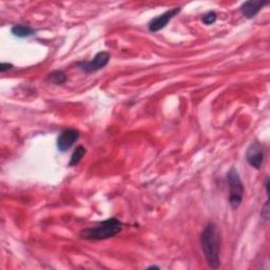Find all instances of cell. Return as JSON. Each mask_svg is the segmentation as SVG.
Segmentation results:
<instances>
[{"label":"cell","mask_w":270,"mask_h":270,"mask_svg":"<svg viewBox=\"0 0 270 270\" xmlns=\"http://www.w3.org/2000/svg\"><path fill=\"white\" fill-rule=\"evenodd\" d=\"M229 185V203L234 209L240 207L244 197V186L240 178L239 172L236 168L230 169L227 176Z\"/></svg>","instance_id":"3957f363"},{"label":"cell","mask_w":270,"mask_h":270,"mask_svg":"<svg viewBox=\"0 0 270 270\" xmlns=\"http://www.w3.org/2000/svg\"><path fill=\"white\" fill-rule=\"evenodd\" d=\"M202 21L205 25H212V24H215L217 22V14L215 12H208L206 13L203 18H202Z\"/></svg>","instance_id":"7c38bea8"},{"label":"cell","mask_w":270,"mask_h":270,"mask_svg":"<svg viewBox=\"0 0 270 270\" xmlns=\"http://www.w3.org/2000/svg\"><path fill=\"white\" fill-rule=\"evenodd\" d=\"M267 3L263 2H246L241 6V12L245 17L253 18L261 11V9Z\"/></svg>","instance_id":"ba28073f"},{"label":"cell","mask_w":270,"mask_h":270,"mask_svg":"<svg viewBox=\"0 0 270 270\" xmlns=\"http://www.w3.org/2000/svg\"><path fill=\"white\" fill-rule=\"evenodd\" d=\"M246 160L250 166L260 169L264 162V150L262 146L258 143H253L250 145L246 152Z\"/></svg>","instance_id":"5b68a950"},{"label":"cell","mask_w":270,"mask_h":270,"mask_svg":"<svg viewBox=\"0 0 270 270\" xmlns=\"http://www.w3.org/2000/svg\"><path fill=\"white\" fill-rule=\"evenodd\" d=\"M12 67H13V66H12L11 64H6V63H3L2 65H0V72L4 73V72H6V71L10 70Z\"/></svg>","instance_id":"5bb4252c"},{"label":"cell","mask_w":270,"mask_h":270,"mask_svg":"<svg viewBox=\"0 0 270 270\" xmlns=\"http://www.w3.org/2000/svg\"><path fill=\"white\" fill-rule=\"evenodd\" d=\"M181 12V8H176L165 12L164 14L156 17L149 23V30L153 33H156L162 29H164L171 19L178 15Z\"/></svg>","instance_id":"8992f818"},{"label":"cell","mask_w":270,"mask_h":270,"mask_svg":"<svg viewBox=\"0 0 270 270\" xmlns=\"http://www.w3.org/2000/svg\"><path fill=\"white\" fill-rule=\"evenodd\" d=\"M85 154H86V149L83 146L77 147L75 149V151L73 152V154H72L69 165L70 166H75V165L79 164L82 161V159L84 158Z\"/></svg>","instance_id":"8fae6325"},{"label":"cell","mask_w":270,"mask_h":270,"mask_svg":"<svg viewBox=\"0 0 270 270\" xmlns=\"http://www.w3.org/2000/svg\"><path fill=\"white\" fill-rule=\"evenodd\" d=\"M111 59V55L108 52H100L95 55L94 59L90 62H85L81 64V69L86 73H92L99 71L106 67Z\"/></svg>","instance_id":"277c9868"},{"label":"cell","mask_w":270,"mask_h":270,"mask_svg":"<svg viewBox=\"0 0 270 270\" xmlns=\"http://www.w3.org/2000/svg\"><path fill=\"white\" fill-rule=\"evenodd\" d=\"M12 33L17 36V37H21V38H25V37H29L31 35H33L35 33V31L28 27V26H24V25H15L12 28Z\"/></svg>","instance_id":"9c48e42d"},{"label":"cell","mask_w":270,"mask_h":270,"mask_svg":"<svg viewBox=\"0 0 270 270\" xmlns=\"http://www.w3.org/2000/svg\"><path fill=\"white\" fill-rule=\"evenodd\" d=\"M268 216H269V208H268V201H267L264 208L262 209V217L265 220H268Z\"/></svg>","instance_id":"4fadbf2b"},{"label":"cell","mask_w":270,"mask_h":270,"mask_svg":"<svg viewBox=\"0 0 270 270\" xmlns=\"http://www.w3.org/2000/svg\"><path fill=\"white\" fill-rule=\"evenodd\" d=\"M80 139V132L75 129H67L61 133L57 140V148L60 151L65 152L69 150L76 141Z\"/></svg>","instance_id":"52a82bcc"},{"label":"cell","mask_w":270,"mask_h":270,"mask_svg":"<svg viewBox=\"0 0 270 270\" xmlns=\"http://www.w3.org/2000/svg\"><path fill=\"white\" fill-rule=\"evenodd\" d=\"M201 245L204 256L211 268H219L220 266V250L221 236L218 226L209 223L201 235Z\"/></svg>","instance_id":"6da1fadb"},{"label":"cell","mask_w":270,"mask_h":270,"mask_svg":"<svg viewBox=\"0 0 270 270\" xmlns=\"http://www.w3.org/2000/svg\"><path fill=\"white\" fill-rule=\"evenodd\" d=\"M123 223L115 218L108 219L98 226L88 228L83 230L81 233V237L86 240H93V241H101L113 238L119 235L123 230Z\"/></svg>","instance_id":"7a4b0ae2"},{"label":"cell","mask_w":270,"mask_h":270,"mask_svg":"<svg viewBox=\"0 0 270 270\" xmlns=\"http://www.w3.org/2000/svg\"><path fill=\"white\" fill-rule=\"evenodd\" d=\"M48 81L54 85H63L67 82V75L63 71H54L48 75Z\"/></svg>","instance_id":"30bf717a"}]
</instances>
